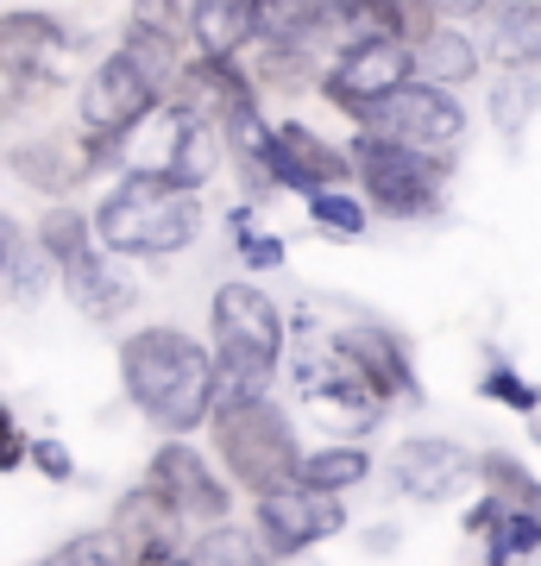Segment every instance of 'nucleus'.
I'll return each mask as SVG.
<instances>
[{
	"label": "nucleus",
	"instance_id": "nucleus-2",
	"mask_svg": "<svg viewBox=\"0 0 541 566\" xmlns=\"http://www.w3.org/2000/svg\"><path fill=\"white\" fill-rule=\"evenodd\" d=\"M208 322H215V409L271 397L283 346H290L278 303L264 296L259 283L240 277V283H221V290H215Z\"/></svg>",
	"mask_w": 541,
	"mask_h": 566
},
{
	"label": "nucleus",
	"instance_id": "nucleus-39",
	"mask_svg": "<svg viewBox=\"0 0 541 566\" xmlns=\"http://www.w3.org/2000/svg\"><path fill=\"white\" fill-rule=\"evenodd\" d=\"M529 422H535V441H541V409H535V416H529Z\"/></svg>",
	"mask_w": 541,
	"mask_h": 566
},
{
	"label": "nucleus",
	"instance_id": "nucleus-9",
	"mask_svg": "<svg viewBox=\"0 0 541 566\" xmlns=\"http://www.w3.org/2000/svg\"><path fill=\"white\" fill-rule=\"evenodd\" d=\"M409 76H416V51H409V39L372 32V39H353V44L334 51V63L321 70V95H327V107H341V114L360 120L378 95H391V88L409 82Z\"/></svg>",
	"mask_w": 541,
	"mask_h": 566
},
{
	"label": "nucleus",
	"instance_id": "nucleus-13",
	"mask_svg": "<svg viewBox=\"0 0 541 566\" xmlns=\"http://www.w3.org/2000/svg\"><path fill=\"white\" fill-rule=\"evenodd\" d=\"M327 340L360 365V378L378 390L384 403H422V378H416V365H409V346H403L384 322H372V315H346Z\"/></svg>",
	"mask_w": 541,
	"mask_h": 566
},
{
	"label": "nucleus",
	"instance_id": "nucleus-38",
	"mask_svg": "<svg viewBox=\"0 0 541 566\" xmlns=\"http://www.w3.org/2000/svg\"><path fill=\"white\" fill-rule=\"evenodd\" d=\"M7 259H13V240H7V227H0V271H7Z\"/></svg>",
	"mask_w": 541,
	"mask_h": 566
},
{
	"label": "nucleus",
	"instance_id": "nucleus-3",
	"mask_svg": "<svg viewBox=\"0 0 541 566\" xmlns=\"http://www.w3.org/2000/svg\"><path fill=\"white\" fill-rule=\"evenodd\" d=\"M196 233V189L170 182L164 170H126L121 189L95 208V245H107L114 259H177Z\"/></svg>",
	"mask_w": 541,
	"mask_h": 566
},
{
	"label": "nucleus",
	"instance_id": "nucleus-11",
	"mask_svg": "<svg viewBox=\"0 0 541 566\" xmlns=\"http://www.w3.org/2000/svg\"><path fill=\"white\" fill-rule=\"evenodd\" d=\"M76 39L51 13H0V76L13 88H58Z\"/></svg>",
	"mask_w": 541,
	"mask_h": 566
},
{
	"label": "nucleus",
	"instance_id": "nucleus-35",
	"mask_svg": "<svg viewBox=\"0 0 541 566\" xmlns=\"http://www.w3.org/2000/svg\"><path fill=\"white\" fill-rule=\"evenodd\" d=\"M485 7H491V0H428L435 20H485Z\"/></svg>",
	"mask_w": 541,
	"mask_h": 566
},
{
	"label": "nucleus",
	"instance_id": "nucleus-4",
	"mask_svg": "<svg viewBox=\"0 0 541 566\" xmlns=\"http://www.w3.org/2000/svg\"><path fill=\"white\" fill-rule=\"evenodd\" d=\"M346 158H353V177H360L372 214L428 221V214L447 208V158L441 151H422V145L384 139V133L360 126V139L346 145Z\"/></svg>",
	"mask_w": 541,
	"mask_h": 566
},
{
	"label": "nucleus",
	"instance_id": "nucleus-1",
	"mask_svg": "<svg viewBox=\"0 0 541 566\" xmlns=\"http://www.w3.org/2000/svg\"><path fill=\"white\" fill-rule=\"evenodd\" d=\"M121 385L158 434H196L215 416V353L183 327H145L121 346Z\"/></svg>",
	"mask_w": 541,
	"mask_h": 566
},
{
	"label": "nucleus",
	"instance_id": "nucleus-41",
	"mask_svg": "<svg viewBox=\"0 0 541 566\" xmlns=\"http://www.w3.org/2000/svg\"><path fill=\"white\" fill-rule=\"evenodd\" d=\"M170 566H189V560H183V554H177V560H170Z\"/></svg>",
	"mask_w": 541,
	"mask_h": 566
},
{
	"label": "nucleus",
	"instance_id": "nucleus-25",
	"mask_svg": "<svg viewBox=\"0 0 541 566\" xmlns=\"http://www.w3.org/2000/svg\"><path fill=\"white\" fill-rule=\"evenodd\" d=\"M479 479H485V491H491L503 510H529V516H541V479L522 460H510V453H479Z\"/></svg>",
	"mask_w": 541,
	"mask_h": 566
},
{
	"label": "nucleus",
	"instance_id": "nucleus-36",
	"mask_svg": "<svg viewBox=\"0 0 541 566\" xmlns=\"http://www.w3.org/2000/svg\"><path fill=\"white\" fill-rule=\"evenodd\" d=\"M32 460H39L51 479H70V453H63L58 441H39V447H32Z\"/></svg>",
	"mask_w": 541,
	"mask_h": 566
},
{
	"label": "nucleus",
	"instance_id": "nucleus-19",
	"mask_svg": "<svg viewBox=\"0 0 541 566\" xmlns=\"http://www.w3.org/2000/svg\"><path fill=\"white\" fill-rule=\"evenodd\" d=\"M409 51H416V76L441 82V88H466V82L479 76V63H485L479 44L466 39V32H454V20H435Z\"/></svg>",
	"mask_w": 541,
	"mask_h": 566
},
{
	"label": "nucleus",
	"instance_id": "nucleus-7",
	"mask_svg": "<svg viewBox=\"0 0 541 566\" xmlns=\"http://www.w3.org/2000/svg\"><path fill=\"white\" fill-rule=\"evenodd\" d=\"M360 126H372V133H384V139H403V145H422V151H460L466 139V107L454 102V88H441V82H397L391 95H378V102L360 114Z\"/></svg>",
	"mask_w": 541,
	"mask_h": 566
},
{
	"label": "nucleus",
	"instance_id": "nucleus-31",
	"mask_svg": "<svg viewBox=\"0 0 541 566\" xmlns=\"http://www.w3.org/2000/svg\"><path fill=\"white\" fill-rule=\"evenodd\" d=\"M479 390L491 397V403H503V409H522V416H535V409H541V390L529 385V378H517V371H510L503 359H491V365H485Z\"/></svg>",
	"mask_w": 541,
	"mask_h": 566
},
{
	"label": "nucleus",
	"instance_id": "nucleus-26",
	"mask_svg": "<svg viewBox=\"0 0 541 566\" xmlns=\"http://www.w3.org/2000/svg\"><path fill=\"white\" fill-rule=\"evenodd\" d=\"M121 51H126V57H133V63L145 70V82H152V88H170V82H177V70H183V39H177V32L126 25Z\"/></svg>",
	"mask_w": 541,
	"mask_h": 566
},
{
	"label": "nucleus",
	"instance_id": "nucleus-23",
	"mask_svg": "<svg viewBox=\"0 0 541 566\" xmlns=\"http://www.w3.org/2000/svg\"><path fill=\"white\" fill-rule=\"evenodd\" d=\"M189 566H271L278 554L259 542V528H233V523H208L196 535V547L183 554Z\"/></svg>",
	"mask_w": 541,
	"mask_h": 566
},
{
	"label": "nucleus",
	"instance_id": "nucleus-29",
	"mask_svg": "<svg viewBox=\"0 0 541 566\" xmlns=\"http://www.w3.org/2000/svg\"><path fill=\"white\" fill-rule=\"evenodd\" d=\"M529 554H541V516L498 510V523H491V560H529Z\"/></svg>",
	"mask_w": 541,
	"mask_h": 566
},
{
	"label": "nucleus",
	"instance_id": "nucleus-10",
	"mask_svg": "<svg viewBox=\"0 0 541 566\" xmlns=\"http://www.w3.org/2000/svg\"><path fill=\"white\" fill-rule=\"evenodd\" d=\"M158 102H164V88H152V82H145V70L126 57V51H114V57L95 63V76L82 82L76 114H82V126H89V133L126 139V133H133V126H139Z\"/></svg>",
	"mask_w": 541,
	"mask_h": 566
},
{
	"label": "nucleus",
	"instance_id": "nucleus-30",
	"mask_svg": "<svg viewBox=\"0 0 541 566\" xmlns=\"http://www.w3.org/2000/svg\"><path fill=\"white\" fill-rule=\"evenodd\" d=\"M39 566H126V547L114 528H95V535H76V542H63L58 554H44Z\"/></svg>",
	"mask_w": 541,
	"mask_h": 566
},
{
	"label": "nucleus",
	"instance_id": "nucleus-32",
	"mask_svg": "<svg viewBox=\"0 0 541 566\" xmlns=\"http://www.w3.org/2000/svg\"><path fill=\"white\" fill-rule=\"evenodd\" d=\"M233 252H240L246 271H278V264H283V240H278V233H259L246 208L233 214Z\"/></svg>",
	"mask_w": 541,
	"mask_h": 566
},
{
	"label": "nucleus",
	"instance_id": "nucleus-28",
	"mask_svg": "<svg viewBox=\"0 0 541 566\" xmlns=\"http://www.w3.org/2000/svg\"><path fill=\"white\" fill-rule=\"evenodd\" d=\"M39 245H44V259L51 264H70L76 252L95 245V221H89L82 208H51V214L39 221Z\"/></svg>",
	"mask_w": 541,
	"mask_h": 566
},
{
	"label": "nucleus",
	"instance_id": "nucleus-12",
	"mask_svg": "<svg viewBox=\"0 0 541 566\" xmlns=\"http://www.w3.org/2000/svg\"><path fill=\"white\" fill-rule=\"evenodd\" d=\"M472 479H479V453H466L460 441H441V434H409L391 453V485L416 504H447Z\"/></svg>",
	"mask_w": 541,
	"mask_h": 566
},
{
	"label": "nucleus",
	"instance_id": "nucleus-6",
	"mask_svg": "<svg viewBox=\"0 0 541 566\" xmlns=\"http://www.w3.org/2000/svg\"><path fill=\"white\" fill-rule=\"evenodd\" d=\"M296 385H302V403L315 409L334 434H346V441L365 434V428H378V416H384V397L365 385L360 365L346 359L327 334L296 340Z\"/></svg>",
	"mask_w": 541,
	"mask_h": 566
},
{
	"label": "nucleus",
	"instance_id": "nucleus-33",
	"mask_svg": "<svg viewBox=\"0 0 541 566\" xmlns=\"http://www.w3.org/2000/svg\"><path fill=\"white\" fill-rule=\"evenodd\" d=\"M126 25H152V32H183V0H133Z\"/></svg>",
	"mask_w": 541,
	"mask_h": 566
},
{
	"label": "nucleus",
	"instance_id": "nucleus-8",
	"mask_svg": "<svg viewBox=\"0 0 541 566\" xmlns=\"http://www.w3.org/2000/svg\"><path fill=\"white\" fill-rule=\"evenodd\" d=\"M252 528L271 554H309L315 542L341 535L346 528V497L341 491H315V485H296L283 479L271 491H252Z\"/></svg>",
	"mask_w": 541,
	"mask_h": 566
},
{
	"label": "nucleus",
	"instance_id": "nucleus-17",
	"mask_svg": "<svg viewBox=\"0 0 541 566\" xmlns=\"http://www.w3.org/2000/svg\"><path fill=\"white\" fill-rule=\"evenodd\" d=\"M63 271V290H70V303L89 315V322H121L126 308L139 303V283L126 277V264L107 252V245H89V252H76L70 264H58Z\"/></svg>",
	"mask_w": 541,
	"mask_h": 566
},
{
	"label": "nucleus",
	"instance_id": "nucleus-24",
	"mask_svg": "<svg viewBox=\"0 0 541 566\" xmlns=\"http://www.w3.org/2000/svg\"><path fill=\"white\" fill-rule=\"evenodd\" d=\"M252 44L315 51V0H252Z\"/></svg>",
	"mask_w": 541,
	"mask_h": 566
},
{
	"label": "nucleus",
	"instance_id": "nucleus-40",
	"mask_svg": "<svg viewBox=\"0 0 541 566\" xmlns=\"http://www.w3.org/2000/svg\"><path fill=\"white\" fill-rule=\"evenodd\" d=\"M491 566H529V560H491Z\"/></svg>",
	"mask_w": 541,
	"mask_h": 566
},
{
	"label": "nucleus",
	"instance_id": "nucleus-16",
	"mask_svg": "<svg viewBox=\"0 0 541 566\" xmlns=\"http://www.w3.org/2000/svg\"><path fill=\"white\" fill-rule=\"evenodd\" d=\"M353 177V158L341 145H327L309 126H271V182L278 189H296V196H315V189H334V182Z\"/></svg>",
	"mask_w": 541,
	"mask_h": 566
},
{
	"label": "nucleus",
	"instance_id": "nucleus-15",
	"mask_svg": "<svg viewBox=\"0 0 541 566\" xmlns=\"http://www.w3.org/2000/svg\"><path fill=\"white\" fill-rule=\"evenodd\" d=\"M183 528L189 523H183L177 504H170L152 479L114 504V535H121V547H126V566H170L177 547H183Z\"/></svg>",
	"mask_w": 541,
	"mask_h": 566
},
{
	"label": "nucleus",
	"instance_id": "nucleus-34",
	"mask_svg": "<svg viewBox=\"0 0 541 566\" xmlns=\"http://www.w3.org/2000/svg\"><path fill=\"white\" fill-rule=\"evenodd\" d=\"M44 264H51V259H44V245H39V240L25 245L20 259H13V283H20L25 296H39V290H44Z\"/></svg>",
	"mask_w": 541,
	"mask_h": 566
},
{
	"label": "nucleus",
	"instance_id": "nucleus-14",
	"mask_svg": "<svg viewBox=\"0 0 541 566\" xmlns=\"http://www.w3.org/2000/svg\"><path fill=\"white\" fill-rule=\"evenodd\" d=\"M152 485L177 504V516L183 523H196V528H208V523H227V510H233V491H227V479L215 472V465L201 460L189 441H164L158 453H152V472H145Z\"/></svg>",
	"mask_w": 541,
	"mask_h": 566
},
{
	"label": "nucleus",
	"instance_id": "nucleus-37",
	"mask_svg": "<svg viewBox=\"0 0 541 566\" xmlns=\"http://www.w3.org/2000/svg\"><path fill=\"white\" fill-rule=\"evenodd\" d=\"M25 460V447L13 441V428H0V472H7V465H20Z\"/></svg>",
	"mask_w": 541,
	"mask_h": 566
},
{
	"label": "nucleus",
	"instance_id": "nucleus-21",
	"mask_svg": "<svg viewBox=\"0 0 541 566\" xmlns=\"http://www.w3.org/2000/svg\"><path fill=\"white\" fill-rule=\"evenodd\" d=\"M491 57L498 63H529L541 57V0H491Z\"/></svg>",
	"mask_w": 541,
	"mask_h": 566
},
{
	"label": "nucleus",
	"instance_id": "nucleus-18",
	"mask_svg": "<svg viewBox=\"0 0 541 566\" xmlns=\"http://www.w3.org/2000/svg\"><path fill=\"white\" fill-rule=\"evenodd\" d=\"M183 32L201 57H246L252 51V0H189Z\"/></svg>",
	"mask_w": 541,
	"mask_h": 566
},
{
	"label": "nucleus",
	"instance_id": "nucleus-20",
	"mask_svg": "<svg viewBox=\"0 0 541 566\" xmlns=\"http://www.w3.org/2000/svg\"><path fill=\"white\" fill-rule=\"evenodd\" d=\"M535 114H541V57L498 63V82H491V126H498L503 139H522Z\"/></svg>",
	"mask_w": 541,
	"mask_h": 566
},
{
	"label": "nucleus",
	"instance_id": "nucleus-5",
	"mask_svg": "<svg viewBox=\"0 0 541 566\" xmlns=\"http://www.w3.org/2000/svg\"><path fill=\"white\" fill-rule=\"evenodd\" d=\"M208 428H215V453H221L227 479L240 491H271L283 479H296V460H302L296 428H290V416L271 397L221 403L208 416Z\"/></svg>",
	"mask_w": 541,
	"mask_h": 566
},
{
	"label": "nucleus",
	"instance_id": "nucleus-22",
	"mask_svg": "<svg viewBox=\"0 0 541 566\" xmlns=\"http://www.w3.org/2000/svg\"><path fill=\"white\" fill-rule=\"evenodd\" d=\"M372 472V453L360 441H334V447H302L296 460V485H315V491H353L365 485Z\"/></svg>",
	"mask_w": 541,
	"mask_h": 566
},
{
	"label": "nucleus",
	"instance_id": "nucleus-27",
	"mask_svg": "<svg viewBox=\"0 0 541 566\" xmlns=\"http://www.w3.org/2000/svg\"><path fill=\"white\" fill-rule=\"evenodd\" d=\"M309 202V221L321 227V233H334V240H365V227H372V208L353 196V189H315V196H302Z\"/></svg>",
	"mask_w": 541,
	"mask_h": 566
}]
</instances>
